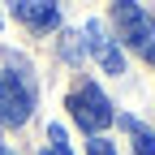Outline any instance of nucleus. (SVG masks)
Here are the masks:
<instances>
[{
	"mask_svg": "<svg viewBox=\"0 0 155 155\" xmlns=\"http://www.w3.org/2000/svg\"><path fill=\"white\" fill-rule=\"evenodd\" d=\"M9 61V78H0V125H26L30 108H35V78L22 56H5Z\"/></svg>",
	"mask_w": 155,
	"mask_h": 155,
	"instance_id": "obj_1",
	"label": "nucleus"
},
{
	"mask_svg": "<svg viewBox=\"0 0 155 155\" xmlns=\"http://www.w3.org/2000/svg\"><path fill=\"white\" fill-rule=\"evenodd\" d=\"M69 112H73V121L82 125L86 134H95V138H99V129H108V125L116 121V112H112V104H108V95L95 86V82H82V86L69 95Z\"/></svg>",
	"mask_w": 155,
	"mask_h": 155,
	"instance_id": "obj_2",
	"label": "nucleus"
},
{
	"mask_svg": "<svg viewBox=\"0 0 155 155\" xmlns=\"http://www.w3.org/2000/svg\"><path fill=\"white\" fill-rule=\"evenodd\" d=\"M112 17H116V30H121L125 43H134L138 52H151V48H155V17H151L142 5L121 0V5L112 9Z\"/></svg>",
	"mask_w": 155,
	"mask_h": 155,
	"instance_id": "obj_3",
	"label": "nucleus"
},
{
	"mask_svg": "<svg viewBox=\"0 0 155 155\" xmlns=\"http://www.w3.org/2000/svg\"><path fill=\"white\" fill-rule=\"evenodd\" d=\"M86 48L99 56V65H104V73H125V56H121V48L108 39V30H104V22H86Z\"/></svg>",
	"mask_w": 155,
	"mask_h": 155,
	"instance_id": "obj_4",
	"label": "nucleus"
},
{
	"mask_svg": "<svg viewBox=\"0 0 155 155\" xmlns=\"http://www.w3.org/2000/svg\"><path fill=\"white\" fill-rule=\"evenodd\" d=\"M13 13L22 17L26 26H35V30H52V26H61V9L48 5V0H22V5H13Z\"/></svg>",
	"mask_w": 155,
	"mask_h": 155,
	"instance_id": "obj_5",
	"label": "nucleus"
},
{
	"mask_svg": "<svg viewBox=\"0 0 155 155\" xmlns=\"http://www.w3.org/2000/svg\"><path fill=\"white\" fill-rule=\"evenodd\" d=\"M121 129L134 134V151H138V155H155V134H151L147 125H138L134 116H121Z\"/></svg>",
	"mask_w": 155,
	"mask_h": 155,
	"instance_id": "obj_6",
	"label": "nucleus"
},
{
	"mask_svg": "<svg viewBox=\"0 0 155 155\" xmlns=\"http://www.w3.org/2000/svg\"><path fill=\"white\" fill-rule=\"evenodd\" d=\"M48 138H52V142L39 151V155H69V142H65V129H61V125H52V129H48Z\"/></svg>",
	"mask_w": 155,
	"mask_h": 155,
	"instance_id": "obj_7",
	"label": "nucleus"
},
{
	"mask_svg": "<svg viewBox=\"0 0 155 155\" xmlns=\"http://www.w3.org/2000/svg\"><path fill=\"white\" fill-rule=\"evenodd\" d=\"M78 39H82V35H69V39H65V61H69V65L82 61V43H78Z\"/></svg>",
	"mask_w": 155,
	"mask_h": 155,
	"instance_id": "obj_8",
	"label": "nucleus"
},
{
	"mask_svg": "<svg viewBox=\"0 0 155 155\" xmlns=\"http://www.w3.org/2000/svg\"><path fill=\"white\" fill-rule=\"evenodd\" d=\"M91 155H116V147L108 142V138H91V147H86Z\"/></svg>",
	"mask_w": 155,
	"mask_h": 155,
	"instance_id": "obj_9",
	"label": "nucleus"
},
{
	"mask_svg": "<svg viewBox=\"0 0 155 155\" xmlns=\"http://www.w3.org/2000/svg\"><path fill=\"white\" fill-rule=\"evenodd\" d=\"M0 155H13V151H9V147H0Z\"/></svg>",
	"mask_w": 155,
	"mask_h": 155,
	"instance_id": "obj_10",
	"label": "nucleus"
},
{
	"mask_svg": "<svg viewBox=\"0 0 155 155\" xmlns=\"http://www.w3.org/2000/svg\"><path fill=\"white\" fill-rule=\"evenodd\" d=\"M147 56H151V61H155V48H151V52H147Z\"/></svg>",
	"mask_w": 155,
	"mask_h": 155,
	"instance_id": "obj_11",
	"label": "nucleus"
}]
</instances>
